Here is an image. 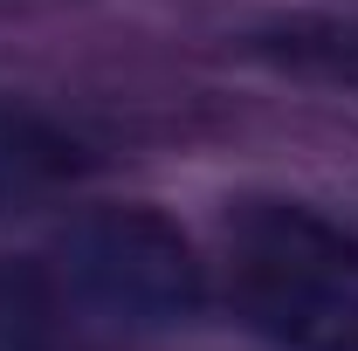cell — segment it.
<instances>
[{
  "mask_svg": "<svg viewBox=\"0 0 358 351\" xmlns=\"http://www.w3.org/2000/svg\"><path fill=\"white\" fill-rule=\"evenodd\" d=\"M227 268L241 317L275 351H358V227L303 200H241Z\"/></svg>",
  "mask_w": 358,
  "mask_h": 351,
  "instance_id": "1",
  "label": "cell"
},
{
  "mask_svg": "<svg viewBox=\"0 0 358 351\" xmlns=\"http://www.w3.org/2000/svg\"><path fill=\"white\" fill-rule=\"evenodd\" d=\"M55 275L90 317L124 331H186L207 317V262L152 207L76 214L55 241Z\"/></svg>",
  "mask_w": 358,
  "mask_h": 351,
  "instance_id": "2",
  "label": "cell"
},
{
  "mask_svg": "<svg viewBox=\"0 0 358 351\" xmlns=\"http://www.w3.org/2000/svg\"><path fill=\"white\" fill-rule=\"evenodd\" d=\"M90 173L83 145L28 103H0V214H21Z\"/></svg>",
  "mask_w": 358,
  "mask_h": 351,
  "instance_id": "3",
  "label": "cell"
},
{
  "mask_svg": "<svg viewBox=\"0 0 358 351\" xmlns=\"http://www.w3.org/2000/svg\"><path fill=\"white\" fill-rule=\"evenodd\" d=\"M0 351H76L62 345L55 310L42 303V289L28 275H0Z\"/></svg>",
  "mask_w": 358,
  "mask_h": 351,
  "instance_id": "4",
  "label": "cell"
}]
</instances>
